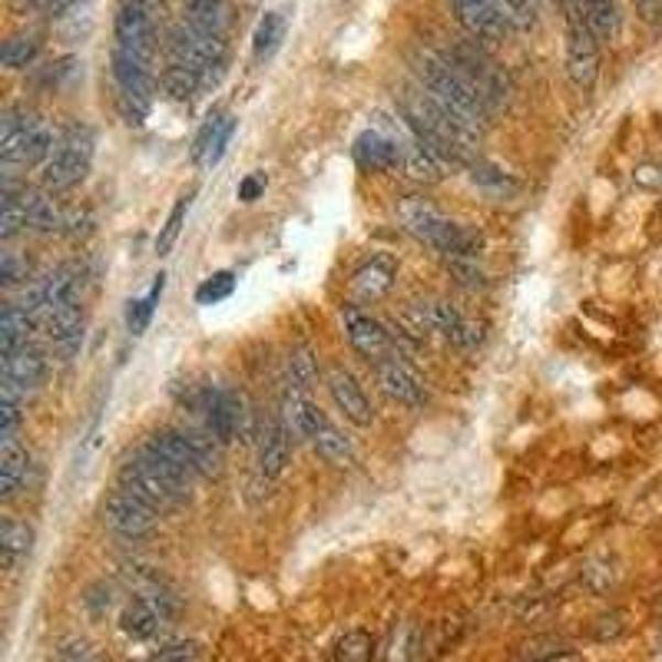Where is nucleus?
I'll use <instances>...</instances> for the list:
<instances>
[{"label": "nucleus", "instance_id": "obj_1", "mask_svg": "<svg viewBox=\"0 0 662 662\" xmlns=\"http://www.w3.org/2000/svg\"><path fill=\"white\" fill-rule=\"evenodd\" d=\"M398 110L404 127L437 166H467L477 156L474 137L464 133L424 87H404L398 94Z\"/></svg>", "mask_w": 662, "mask_h": 662}, {"label": "nucleus", "instance_id": "obj_2", "mask_svg": "<svg viewBox=\"0 0 662 662\" xmlns=\"http://www.w3.org/2000/svg\"><path fill=\"white\" fill-rule=\"evenodd\" d=\"M417 77H421V87L441 104V110L464 133H470L477 140L493 113L484 104V97L467 84V77L447 61V54H434V51L417 54Z\"/></svg>", "mask_w": 662, "mask_h": 662}, {"label": "nucleus", "instance_id": "obj_3", "mask_svg": "<svg viewBox=\"0 0 662 662\" xmlns=\"http://www.w3.org/2000/svg\"><path fill=\"white\" fill-rule=\"evenodd\" d=\"M120 487L146 500L150 507H176L189 497L193 477L176 467L166 454H160L153 444H143L137 454H130L120 467Z\"/></svg>", "mask_w": 662, "mask_h": 662}, {"label": "nucleus", "instance_id": "obj_4", "mask_svg": "<svg viewBox=\"0 0 662 662\" xmlns=\"http://www.w3.org/2000/svg\"><path fill=\"white\" fill-rule=\"evenodd\" d=\"M398 216H401V226L417 242H424L427 249L441 252L444 259H460V256H477L480 252V236L474 229L447 219L427 199H417V196L401 199L398 203Z\"/></svg>", "mask_w": 662, "mask_h": 662}, {"label": "nucleus", "instance_id": "obj_5", "mask_svg": "<svg viewBox=\"0 0 662 662\" xmlns=\"http://www.w3.org/2000/svg\"><path fill=\"white\" fill-rule=\"evenodd\" d=\"M57 130L24 107H11L0 120V160L11 173L14 166H44L57 146Z\"/></svg>", "mask_w": 662, "mask_h": 662}, {"label": "nucleus", "instance_id": "obj_6", "mask_svg": "<svg viewBox=\"0 0 662 662\" xmlns=\"http://www.w3.org/2000/svg\"><path fill=\"white\" fill-rule=\"evenodd\" d=\"M94 153H97V137H94V130L87 123L64 127L51 160L44 163V189L47 193L77 189L87 180L90 166H94Z\"/></svg>", "mask_w": 662, "mask_h": 662}, {"label": "nucleus", "instance_id": "obj_7", "mask_svg": "<svg viewBox=\"0 0 662 662\" xmlns=\"http://www.w3.org/2000/svg\"><path fill=\"white\" fill-rule=\"evenodd\" d=\"M170 64H180L186 70H193L203 84V90L219 87V80L229 70V47L226 37L216 34H203L189 24L176 28L170 34Z\"/></svg>", "mask_w": 662, "mask_h": 662}, {"label": "nucleus", "instance_id": "obj_8", "mask_svg": "<svg viewBox=\"0 0 662 662\" xmlns=\"http://www.w3.org/2000/svg\"><path fill=\"white\" fill-rule=\"evenodd\" d=\"M146 444H153L160 454H166L176 467H183L193 480L213 477L223 464V444L203 427H160Z\"/></svg>", "mask_w": 662, "mask_h": 662}, {"label": "nucleus", "instance_id": "obj_9", "mask_svg": "<svg viewBox=\"0 0 662 662\" xmlns=\"http://www.w3.org/2000/svg\"><path fill=\"white\" fill-rule=\"evenodd\" d=\"M447 61L467 77V84L484 97V104L490 107V113H497L500 107H507V100H510V80H507V74L487 57V51L484 47H477V41L474 44H457V47H451L447 51Z\"/></svg>", "mask_w": 662, "mask_h": 662}, {"label": "nucleus", "instance_id": "obj_10", "mask_svg": "<svg viewBox=\"0 0 662 662\" xmlns=\"http://www.w3.org/2000/svg\"><path fill=\"white\" fill-rule=\"evenodd\" d=\"M414 133L404 127V120L394 127V123H381V127H371L365 130L358 140H355V160L361 170L368 173H391V170H404V153L414 146Z\"/></svg>", "mask_w": 662, "mask_h": 662}, {"label": "nucleus", "instance_id": "obj_11", "mask_svg": "<svg viewBox=\"0 0 662 662\" xmlns=\"http://www.w3.org/2000/svg\"><path fill=\"white\" fill-rule=\"evenodd\" d=\"M196 411L203 414L206 431L223 447L232 444L236 437L249 434V408H246V398L236 388H213V384L203 388V394L196 401Z\"/></svg>", "mask_w": 662, "mask_h": 662}, {"label": "nucleus", "instance_id": "obj_12", "mask_svg": "<svg viewBox=\"0 0 662 662\" xmlns=\"http://www.w3.org/2000/svg\"><path fill=\"white\" fill-rule=\"evenodd\" d=\"M113 80H117V90H120L130 123H140L146 117V110L153 104V90H156L153 61L113 47Z\"/></svg>", "mask_w": 662, "mask_h": 662}, {"label": "nucleus", "instance_id": "obj_13", "mask_svg": "<svg viewBox=\"0 0 662 662\" xmlns=\"http://www.w3.org/2000/svg\"><path fill=\"white\" fill-rule=\"evenodd\" d=\"M163 14V0H123L117 11V47L140 54V57H156V18Z\"/></svg>", "mask_w": 662, "mask_h": 662}, {"label": "nucleus", "instance_id": "obj_14", "mask_svg": "<svg viewBox=\"0 0 662 662\" xmlns=\"http://www.w3.org/2000/svg\"><path fill=\"white\" fill-rule=\"evenodd\" d=\"M100 520L110 533H117L120 540H143L153 533L156 527V507H150L146 500H140L137 493L130 490H113L107 500H104V510H100Z\"/></svg>", "mask_w": 662, "mask_h": 662}, {"label": "nucleus", "instance_id": "obj_15", "mask_svg": "<svg viewBox=\"0 0 662 662\" xmlns=\"http://www.w3.org/2000/svg\"><path fill=\"white\" fill-rule=\"evenodd\" d=\"M341 328L348 345L371 365L398 355L394 351V335L388 332V325L381 318H375L371 312H365L361 305H345L341 308Z\"/></svg>", "mask_w": 662, "mask_h": 662}, {"label": "nucleus", "instance_id": "obj_16", "mask_svg": "<svg viewBox=\"0 0 662 662\" xmlns=\"http://www.w3.org/2000/svg\"><path fill=\"white\" fill-rule=\"evenodd\" d=\"M599 37L589 31L586 21L569 14V28H566V74L573 80L576 90L589 94L596 77H599Z\"/></svg>", "mask_w": 662, "mask_h": 662}, {"label": "nucleus", "instance_id": "obj_17", "mask_svg": "<svg viewBox=\"0 0 662 662\" xmlns=\"http://www.w3.org/2000/svg\"><path fill=\"white\" fill-rule=\"evenodd\" d=\"M41 328L61 361H74L84 345V302H64L41 315Z\"/></svg>", "mask_w": 662, "mask_h": 662}, {"label": "nucleus", "instance_id": "obj_18", "mask_svg": "<svg viewBox=\"0 0 662 662\" xmlns=\"http://www.w3.org/2000/svg\"><path fill=\"white\" fill-rule=\"evenodd\" d=\"M292 457V434L282 417H262L256 427V467L265 480L285 474Z\"/></svg>", "mask_w": 662, "mask_h": 662}, {"label": "nucleus", "instance_id": "obj_19", "mask_svg": "<svg viewBox=\"0 0 662 662\" xmlns=\"http://www.w3.org/2000/svg\"><path fill=\"white\" fill-rule=\"evenodd\" d=\"M375 378H378L381 391H384L391 401H398V404H404V408H424V404H427V388H424L421 375H417L408 361H401L398 355L378 361V365H375Z\"/></svg>", "mask_w": 662, "mask_h": 662}, {"label": "nucleus", "instance_id": "obj_20", "mask_svg": "<svg viewBox=\"0 0 662 662\" xmlns=\"http://www.w3.org/2000/svg\"><path fill=\"white\" fill-rule=\"evenodd\" d=\"M325 384H328V394H332L335 408H338V411H341L355 427H371V421H375L371 398L365 394L361 381H358L348 368H341V365L328 368Z\"/></svg>", "mask_w": 662, "mask_h": 662}, {"label": "nucleus", "instance_id": "obj_21", "mask_svg": "<svg viewBox=\"0 0 662 662\" xmlns=\"http://www.w3.org/2000/svg\"><path fill=\"white\" fill-rule=\"evenodd\" d=\"M394 279H398L394 256L378 252V256H371L368 262H361L355 269V275L348 282V295L355 299V305H371V302L384 299L394 289Z\"/></svg>", "mask_w": 662, "mask_h": 662}, {"label": "nucleus", "instance_id": "obj_22", "mask_svg": "<svg viewBox=\"0 0 662 662\" xmlns=\"http://www.w3.org/2000/svg\"><path fill=\"white\" fill-rule=\"evenodd\" d=\"M447 4L454 8V18L474 41H500L510 31L497 0H447Z\"/></svg>", "mask_w": 662, "mask_h": 662}, {"label": "nucleus", "instance_id": "obj_23", "mask_svg": "<svg viewBox=\"0 0 662 662\" xmlns=\"http://www.w3.org/2000/svg\"><path fill=\"white\" fill-rule=\"evenodd\" d=\"M47 371H51V358L34 341L18 348V351H11V355H4V381L14 384L21 394L37 391L47 381Z\"/></svg>", "mask_w": 662, "mask_h": 662}, {"label": "nucleus", "instance_id": "obj_24", "mask_svg": "<svg viewBox=\"0 0 662 662\" xmlns=\"http://www.w3.org/2000/svg\"><path fill=\"white\" fill-rule=\"evenodd\" d=\"M424 655V626L421 622H394L375 645V662H421Z\"/></svg>", "mask_w": 662, "mask_h": 662}, {"label": "nucleus", "instance_id": "obj_25", "mask_svg": "<svg viewBox=\"0 0 662 662\" xmlns=\"http://www.w3.org/2000/svg\"><path fill=\"white\" fill-rule=\"evenodd\" d=\"M427 318H431V328L441 332L457 348H474L480 341V332L474 328V322L451 302H431L427 305Z\"/></svg>", "mask_w": 662, "mask_h": 662}, {"label": "nucleus", "instance_id": "obj_26", "mask_svg": "<svg viewBox=\"0 0 662 662\" xmlns=\"http://www.w3.org/2000/svg\"><path fill=\"white\" fill-rule=\"evenodd\" d=\"M31 474V454L18 437L0 441V497L14 500L28 487Z\"/></svg>", "mask_w": 662, "mask_h": 662}, {"label": "nucleus", "instance_id": "obj_27", "mask_svg": "<svg viewBox=\"0 0 662 662\" xmlns=\"http://www.w3.org/2000/svg\"><path fill=\"white\" fill-rule=\"evenodd\" d=\"M566 11L586 21L599 41H612L619 34V0H566Z\"/></svg>", "mask_w": 662, "mask_h": 662}, {"label": "nucleus", "instance_id": "obj_28", "mask_svg": "<svg viewBox=\"0 0 662 662\" xmlns=\"http://www.w3.org/2000/svg\"><path fill=\"white\" fill-rule=\"evenodd\" d=\"M308 444H312L315 454H318L325 464H332V467H351V464H355V447H351V441L332 424L328 414H322V421L315 424Z\"/></svg>", "mask_w": 662, "mask_h": 662}, {"label": "nucleus", "instance_id": "obj_29", "mask_svg": "<svg viewBox=\"0 0 662 662\" xmlns=\"http://www.w3.org/2000/svg\"><path fill=\"white\" fill-rule=\"evenodd\" d=\"M24 216H28V229L31 232H41V236H51V232H64V216L67 209L57 206L54 193H34L28 189L24 193Z\"/></svg>", "mask_w": 662, "mask_h": 662}, {"label": "nucleus", "instance_id": "obj_30", "mask_svg": "<svg viewBox=\"0 0 662 662\" xmlns=\"http://www.w3.org/2000/svg\"><path fill=\"white\" fill-rule=\"evenodd\" d=\"M34 550V527L14 517H4L0 523V560H4V569H18Z\"/></svg>", "mask_w": 662, "mask_h": 662}, {"label": "nucleus", "instance_id": "obj_31", "mask_svg": "<svg viewBox=\"0 0 662 662\" xmlns=\"http://www.w3.org/2000/svg\"><path fill=\"white\" fill-rule=\"evenodd\" d=\"M37 315L24 305H8L0 315V355H11L24 345H31Z\"/></svg>", "mask_w": 662, "mask_h": 662}, {"label": "nucleus", "instance_id": "obj_32", "mask_svg": "<svg viewBox=\"0 0 662 662\" xmlns=\"http://www.w3.org/2000/svg\"><path fill=\"white\" fill-rule=\"evenodd\" d=\"M186 24L203 31V34L226 37L229 4H226V0H186Z\"/></svg>", "mask_w": 662, "mask_h": 662}, {"label": "nucleus", "instance_id": "obj_33", "mask_svg": "<svg viewBox=\"0 0 662 662\" xmlns=\"http://www.w3.org/2000/svg\"><path fill=\"white\" fill-rule=\"evenodd\" d=\"M282 37H285V14H282V11H269V14L259 21L256 37H252V54H256V61H259V64L269 61V57L279 51Z\"/></svg>", "mask_w": 662, "mask_h": 662}, {"label": "nucleus", "instance_id": "obj_34", "mask_svg": "<svg viewBox=\"0 0 662 662\" xmlns=\"http://www.w3.org/2000/svg\"><path fill=\"white\" fill-rule=\"evenodd\" d=\"M464 170H470V180H474L480 189H487V193H497V196H510V193H517V180H510L500 166L487 163L480 153H477Z\"/></svg>", "mask_w": 662, "mask_h": 662}, {"label": "nucleus", "instance_id": "obj_35", "mask_svg": "<svg viewBox=\"0 0 662 662\" xmlns=\"http://www.w3.org/2000/svg\"><path fill=\"white\" fill-rule=\"evenodd\" d=\"M24 398L28 394H21L14 384H8V381H0V441H8V437H18V427H21V421H24Z\"/></svg>", "mask_w": 662, "mask_h": 662}, {"label": "nucleus", "instance_id": "obj_36", "mask_svg": "<svg viewBox=\"0 0 662 662\" xmlns=\"http://www.w3.org/2000/svg\"><path fill=\"white\" fill-rule=\"evenodd\" d=\"M163 289H166V275H156L153 289H150L143 299H133V302H130V308H127V328H130L133 335H143V332H146V325H150V318H153V312H156V302L163 299Z\"/></svg>", "mask_w": 662, "mask_h": 662}, {"label": "nucleus", "instance_id": "obj_37", "mask_svg": "<svg viewBox=\"0 0 662 662\" xmlns=\"http://www.w3.org/2000/svg\"><path fill=\"white\" fill-rule=\"evenodd\" d=\"M37 57H41V41L31 37V34L11 37L4 44V51H0V64H4L8 70H28Z\"/></svg>", "mask_w": 662, "mask_h": 662}, {"label": "nucleus", "instance_id": "obj_38", "mask_svg": "<svg viewBox=\"0 0 662 662\" xmlns=\"http://www.w3.org/2000/svg\"><path fill=\"white\" fill-rule=\"evenodd\" d=\"M163 90H166L173 100L189 104V100L203 90V84H199V77H196L193 70H186V67H180V64H166V67H163Z\"/></svg>", "mask_w": 662, "mask_h": 662}, {"label": "nucleus", "instance_id": "obj_39", "mask_svg": "<svg viewBox=\"0 0 662 662\" xmlns=\"http://www.w3.org/2000/svg\"><path fill=\"white\" fill-rule=\"evenodd\" d=\"M375 639L365 629H351L335 645V662H375Z\"/></svg>", "mask_w": 662, "mask_h": 662}, {"label": "nucleus", "instance_id": "obj_40", "mask_svg": "<svg viewBox=\"0 0 662 662\" xmlns=\"http://www.w3.org/2000/svg\"><path fill=\"white\" fill-rule=\"evenodd\" d=\"M497 8L507 18L510 31H530L540 14V0H497Z\"/></svg>", "mask_w": 662, "mask_h": 662}, {"label": "nucleus", "instance_id": "obj_41", "mask_svg": "<svg viewBox=\"0 0 662 662\" xmlns=\"http://www.w3.org/2000/svg\"><path fill=\"white\" fill-rule=\"evenodd\" d=\"M186 213H189V196H183V199L173 206L166 226L160 229V236H156V256H170V252H173V246L180 242V232H183Z\"/></svg>", "mask_w": 662, "mask_h": 662}, {"label": "nucleus", "instance_id": "obj_42", "mask_svg": "<svg viewBox=\"0 0 662 662\" xmlns=\"http://www.w3.org/2000/svg\"><path fill=\"white\" fill-rule=\"evenodd\" d=\"M28 279H31L28 256H21L14 249H8L4 256H0V285H4V289H18V285H28Z\"/></svg>", "mask_w": 662, "mask_h": 662}, {"label": "nucleus", "instance_id": "obj_43", "mask_svg": "<svg viewBox=\"0 0 662 662\" xmlns=\"http://www.w3.org/2000/svg\"><path fill=\"white\" fill-rule=\"evenodd\" d=\"M232 137H236V117L223 113V120H219V127H216V133H213L209 146H206V156H203L199 163H203V166H216V163L226 156V150H229Z\"/></svg>", "mask_w": 662, "mask_h": 662}, {"label": "nucleus", "instance_id": "obj_44", "mask_svg": "<svg viewBox=\"0 0 662 662\" xmlns=\"http://www.w3.org/2000/svg\"><path fill=\"white\" fill-rule=\"evenodd\" d=\"M232 289H236V275H232V272H216V275H209V279L196 289V302H199V305H216V302L229 299Z\"/></svg>", "mask_w": 662, "mask_h": 662}, {"label": "nucleus", "instance_id": "obj_45", "mask_svg": "<svg viewBox=\"0 0 662 662\" xmlns=\"http://www.w3.org/2000/svg\"><path fill=\"white\" fill-rule=\"evenodd\" d=\"M444 262H447V269L457 275L460 285H467V289H484V285H487V275H484L477 256H460V259H444Z\"/></svg>", "mask_w": 662, "mask_h": 662}, {"label": "nucleus", "instance_id": "obj_46", "mask_svg": "<svg viewBox=\"0 0 662 662\" xmlns=\"http://www.w3.org/2000/svg\"><path fill=\"white\" fill-rule=\"evenodd\" d=\"M289 371H292V384L295 388H312V381L318 378V368H315V358L305 345H299L289 358Z\"/></svg>", "mask_w": 662, "mask_h": 662}, {"label": "nucleus", "instance_id": "obj_47", "mask_svg": "<svg viewBox=\"0 0 662 662\" xmlns=\"http://www.w3.org/2000/svg\"><path fill=\"white\" fill-rule=\"evenodd\" d=\"M117 603V589L110 583H94L84 596V606L94 612V616H107Z\"/></svg>", "mask_w": 662, "mask_h": 662}, {"label": "nucleus", "instance_id": "obj_48", "mask_svg": "<svg viewBox=\"0 0 662 662\" xmlns=\"http://www.w3.org/2000/svg\"><path fill=\"white\" fill-rule=\"evenodd\" d=\"M199 659V642H173L166 649H160L150 662H196Z\"/></svg>", "mask_w": 662, "mask_h": 662}, {"label": "nucleus", "instance_id": "obj_49", "mask_svg": "<svg viewBox=\"0 0 662 662\" xmlns=\"http://www.w3.org/2000/svg\"><path fill=\"white\" fill-rule=\"evenodd\" d=\"M90 229H94V216L87 209H67V216H64L67 236H87Z\"/></svg>", "mask_w": 662, "mask_h": 662}, {"label": "nucleus", "instance_id": "obj_50", "mask_svg": "<svg viewBox=\"0 0 662 662\" xmlns=\"http://www.w3.org/2000/svg\"><path fill=\"white\" fill-rule=\"evenodd\" d=\"M219 120H223V113H209V117H206V123L199 127V133H196V146H193V156H196V163L206 156V146H209V140H213V133H216Z\"/></svg>", "mask_w": 662, "mask_h": 662}, {"label": "nucleus", "instance_id": "obj_51", "mask_svg": "<svg viewBox=\"0 0 662 662\" xmlns=\"http://www.w3.org/2000/svg\"><path fill=\"white\" fill-rule=\"evenodd\" d=\"M596 622H599V626L593 629V636H596V639H603V642H606V639H616V636H619V632L626 629V622H622V612H609V616H599Z\"/></svg>", "mask_w": 662, "mask_h": 662}, {"label": "nucleus", "instance_id": "obj_52", "mask_svg": "<svg viewBox=\"0 0 662 662\" xmlns=\"http://www.w3.org/2000/svg\"><path fill=\"white\" fill-rule=\"evenodd\" d=\"M262 193H265V176H262V173H249V176L239 183V199H242V203H256Z\"/></svg>", "mask_w": 662, "mask_h": 662}, {"label": "nucleus", "instance_id": "obj_53", "mask_svg": "<svg viewBox=\"0 0 662 662\" xmlns=\"http://www.w3.org/2000/svg\"><path fill=\"white\" fill-rule=\"evenodd\" d=\"M57 662H94V652L87 642H67L57 655Z\"/></svg>", "mask_w": 662, "mask_h": 662}, {"label": "nucleus", "instance_id": "obj_54", "mask_svg": "<svg viewBox=\"0 0 662 662\" xmlns=\"http://www.w3.org/2000/svg\"><path fill=\"white\" fill-rule=\"evenodd\" d=\"M527 662H583V655L576 649H556V652H546V655H536Z\"/></svg>", "mask_w": 662, "mask_h": 662}]
</instances>
